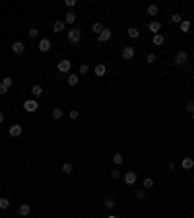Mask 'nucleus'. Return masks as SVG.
Returning <instances> with one entry per match:
<instances>
[{
	"label": "nucleus",
	"mask_w": 194,
	"mask_h": 218,
	"mask_svg": "<svg viewBox=\"0 0 194 218\" xmlns=\"http://www.w3.org/2000/svg\"><path fill=\"white\" fill-rule=\"evenodd\" d=\"M64 27H66V24L64 21H54V25H53V30H54V33H60V31H64Z\"/></svg>",
	"instance_id": "16"
},
{
	"label": "nucleus",
	"mask_w": 194,
	"mask_h": 218,
	"mask_svg": "<svg viewBox=\"0 0 194 218\" xmlns=\"http://www.w3.org/2000/svg\"><path fill=\"white\" fill-rule=\"evenodd\" d=\"M27 35H29L31 39H35V37H37V35H39V31H37V30H35V27H33V30H29V31H27Z\"/></svg>",
	"instance_id": "36"
},
{
	"label": "nucleus",
	"mask_w": 194,
	"mask_h": 218,
	"mask_svg": "<svg viewBox=\"0 0 194 218\" xmlns=\"http://www.w3.org/2000/svg\"><path fill=\"white\" fill-rule=\"evenodd\" d=\"M8 207H10V201L2 197V199H0V208H2V210H6V208H8Z\"/></svg>",
	"instance_id": "31"
},
{
	"label": "nucleus",
	"mask_w": 194,
	"mask_h": 218,
	"mask_svg": "<svg viewBox=\"0 0 194 218\" xmlns=\"http://www.w3.org/2000/svg\"><path fill=\"white\" fill-rule=\"evenodd\" d=\"M113 162H114V164H117V166H120V164H123V162H124V158H123V154H114V156H113Z\"/></svg>",
	"instance_id": "27"
},
{
	"label": "nucleus",
	"mask_w": 194,
	"mask_h": 218,
	"mask_svg": "<svg viewBox=\"0 0 194 218\" xmlns=\"http://www.w3.org/2000/svg\"><path fill=\"white\" fill-rule=\"evenodd\" d=\"M111 177H113V179H119V177H120V171H119V170H113V171H111Z\"/></svg>",
	"instance_id": "38"
},
{
	"label": "nucleus",
	"mask_w": 194,
	"mask_h": 218,
	"mask_svg": "<svg viewBox=\"0 0 194 218\" xmlns=\"http://www.w3.org/2000/svg\"><path fill=\"white\" fill-rule=\"evenodd\" d=\"M76 21V14L74 12H66V21L64 24H74Z\"/></svg>",
	"instance_id": "23"
},
{
	"label": "nucleus",
	"mask_w": 194,
	"mask_h": 218,
	"mask_svg": "<svg viewBox=\"0 0 194 218\" xmlns=\"http://www.w3.org/2000/svg\"><path fill=\"white\" fill-rule=\"evenodd\" d=\"M105 218H117V216H114V214H109V216H105Z\"/></svg>",
	"instance_id": "42"
},
{
	"label": "nucleus",
	"mask_w": 194,
	"mask_h": 218,
	"mask_svg": "<svg viewBox=\"0 0 194 218\" xmlns=\"http://www.w3.org/2000/svg\"><path fill=\"white\" fill-rule=\"evenodd\" d=\"M0 187H2V185H0Z\"/></svg>",
	"instance_id": "43"
},
{
	"label": "nucleus",
	"mask_w": 194,
	"mask_h": 218,
	"mask_svg": "<svg viewBox=\"0 0 194 218\" xmlns=\"http://www.w3.org/2000/svg\"><path fill=\"white\" fill-rule=\"evenodd\" d=\"M62 115H64L62 109H60V107H54V109H53V113H51V117H53L54 121H60V119H62Z\"/></svg>",
	"instance_id": "14"
},
{
	"label": "nucleus",
	"mask_w": 194,
	"mask_h": 218,
	"mask_svg": "<svg viewBox=\"0 0 194 218\" xmlns=\"http://www.w3.org/2000/svg\"><path fill=\"white\" fill-rule=\"evenodd\" d=\"M29 212H31V207L27 205V202H24V205L19 207V210H18V214H19V216H27Z\"/></svg>",
	"instance_id": "12"
},
{
	"label": "nucleus",
	"mask_w": 194,
	"mask_h": 218,
	"mask_svg": "<svg viewBox=\"0 0 194 218\" xmlns=\"http://www.w3.org/2000/svg\"><path fill=\"white\" fill-rule=\"evenodd\" d=\"M188 30H190V21L188 20H183L181 21V31L183 33H188Z\"/></svg>",
	"instance_id": "20"
},
{
	"label": "nucleus",
	"mask_w": 194,
	"mask_h": 218,
	"mask_svg": "<svg viewBox=\"0 0 194 218\" xmlns=\"http://www.w3.org/2000/svg\"><path fill=\"white\" fill-rule=\"evenodd\" d=\"M136 181H138V173L136 171H126L124 173V183L126 185H134Z\"/></svg>",
	"instance_id": "4"
},
{
	"label": "nucleus",
	"mask_w": 194,
	"mask_h": 218,
	"mask_svg": "<svg viewBox=\"0 0 194 218\" xmlns=\"http://www.w3.org/2000/svg\"><path fill=\"white\" fill-rule=\"evenodd\" d=\"M192 168H194V160L188 156L183 158V170H192Z\"/></svg>",
	"instance_id": "13"
},
{
	"label": "nucleus",
	"mask_w": 194,
	"mask_h": 218,
	"mask_svg": "<svg viewBox=\"0 0 194 218\" xmlns=\"http://www.w3.org/2000/svg\"><path fill=\"white\" fill-rule=\"evenodd\" d=\"M155 61H157V57H155V53H149V55L146 57V62H148V64H153Z\"/></svg>",
	"instance_id": "28"
},
{
	"label": "nucleus",
	"mask_w": 194,
	"mask_h": 218,
	"mask_svg": "<svg viewBox=\"0 0 194 218\" xmlns=\"http://www.w3.org/2000/svg\"><path fill=\"white\" fill-rule=\"evenodd\" d=\"M148 14L149 16H157V14H159V8H157L155 4H152V6H148Z\"/></svg>",
	"instance_id": "24"
},
{
	"label": "nucleus",
	"mask_w": 194,
	"mask_h": 218,
	"mask_svg": "<svg viewBox=\"0 0 194 218\" xmlns=\"http://www.w3.org/2000/svg\"><path fill=\"white\" fill-rule=\"evenodd\" d=\"M24 109L27 113H35L39 109V103H37V99H27V101H24Z\"/></svg>",
	"instance_id": "3"
},
{
	"label": "nucleus",
	"mask_w": 194,
	"mask_h": 218,
	"mask_svg": "<svg viewBox=\"0 0 194 218\" xmlns=\"http://www.w3.org/2000/svg\"><path fill=\"white\" fill-rule=\"evenodd\" d=\"M12 51H14L16 55H24V53H25V45H24L21 41H14V43H12Z\"/></svg>",
	"instance_id": "5"
},
{
	"label": "nucleus",
	"mask_w": 194,
	"mask_h": 218,
	"mask_svg": "<svg viewBox=\"0 0 194 218\" xmlns=\"http://www.w3.org/2000/svg\"><path fill=\"white\" fill-rule=\"evenodd\" d=\"M2 84H4V86H6V88H12V84H14V80H12V78H10V76H6V78H4V80H2Z\"/></svg>",
	"instance_id": "32"
},
{
	"label": "nucleus",
	"mask_w": 194,
	"mask_h": 218,
	"mask_svg": "<svg viewBox=\"0 0 194 218\" xmlns=\"http://www.w3.org/2000/svg\"><path fill=\"white\" fill-rule=\"evenodd\" d=\"M70 68H72V62L68 59H64V61L58 62V72H64V74H66V72H70Z\"/></svg>",
	"instance_id": "7"
},
{
	"label": "nucleus",
	"mask_w": 194,
	"mask_h": 218,
	"mask_svg": "<svg viewBox=\"0 0 194 218\" xmlns=\"http://www.w3.org/2000/svg\"><path fill=\"white\" fill-rule=\"evenodd\" d=\"M39 51L41 53H49V51H51V41H49L47 37L39 41Z\"/></svg>",
	"instance_id": "9"
},
{
	"label": "nucleus",
	"mask_w": 194,
	"mask_h": 218,
	"mask_svg": "<svg viewBox=\"0 0 194 218\" xmlns=\"http://www.w3.org/2000/svg\"><path fill=\"white\" fill-rule=\"evenodd\" d=\"M114 205H117V201H114V197H107V199H105V207H107V208H113Z\"/></svg>",
	"instance_id": "26"
},
{
	"label": "nucleus",
	"mask_w": 194,
	"mask_h": 218,
	"mask_svg": "<svg viewBox=\"0 0 194 218\" xmlns=\"http://www.w3.org/2000/svg\"><path fill=\"white\" fill-rule=\"evenodd\" d=\"M21 133H24L21 125H12V127H10V136H14V139H16V136H19Z\"/></svg>",
	"instance_id": "11"
},
{
	"label": "nucleus",
	"mask_w": 194,
	"mask_h": 218,
	"mask_svg": "<svg viewBox=\"0 0 194 218\" xmlns=\"http://www.w3.org/2000/svg\"><path fill=\"white\" fill-rule=\"evenodd\" d=\"M152 187H153V179H152V177L144 179V189H152Z\"/></svg>",
	"instance_id": "30"
},
{
	"label": "nucleus",
	"mask_w": 194,
	"mask_h": 218,
	"mask_svg": "<svg viewBox=\"0 0 194 218\" xmlns=\"http://www.w3.org/2000/svg\"><path fill=\"white\" fill-rule=\"evenodd\" d=\"M78 82H80V76L78 74H68V84L70 86H76Z\"/></svg>",
	"instance_id": "19"
},
{
	"label": "nucleus",
	"mask_w": 194,
	"mask_h": 218,
	"mask_svg": "<svg viewBox=\"0 0 194 218\" xmlns=\"http://www.w3.org/2000/svg\"><path fill=\"white\" fill-rule=\"evenodd\" d=\"M82 39V30L80 27H72V30H68V41L72 43V45H78Z\"/></svg>",
	"instance_id": "2"
},
{
	"label": "nucleus",
	"mask_w": 194,
	"mask_h": 218,
	"mask_svg": "<svg viewBox=\"0 0 194 218\" xmlns=\"http://www.w3.org/2000/svg\"><path fill=\"white\" fill-rule=\"evenodd\" d=\"M186 109H188V113H190V115L194 113V99H190L188 103H186Z\"/></svg>",
	"instance_id": "35"
},
{
	"label": "nucleus",
	"mask_w": 194,
	"mask_h": 218,
	"mask_svg": "<svg viewBox=\"0 0 194 218\" xmlns=\"http://www.w3.org/2000/svg\"><path fill=\"white\" fill-rule=\"evenodd\" d=\"M0 123H4V113L0 111Z\"/></svg>",
	"instance_id": "41"
},
{
	"label": "nucleus",
	"mask_w": 194,
	"mask_h": 218,
	"mask_svg": "<svg viewBox=\"0 0 194 218\" xmlns=\"http://www.w3.org/2000/svg\"><path fill=\"white\" fill-rule=\"evenodd\" d=\"M8 90H10V88H6V86H4L2 82H0V96H4V93H8Z\"/></svg>",
	"instance_id": "37"
},
{
	"label": "nucleus",
	"mask_w": 194,
	"mask_h": 218,
	"mask_svg": "<svg viewBox=\"0 0 194 218\" xmlns=\"http://www.w3.org/2000/svg\"><path fill=\"white\" fill-rule=\"evenodd\" d=\"M72 170H74V168H72L70 162H64L62 164V173H66V175H68V173H72Z\"/></svg>",
	"instance_id": "22"
},
{
	"label": "nucleus",
	"mask_w": 194,
	"mask_h": 218,
	"mask_svg": "<svg viewBox=\"0 0 194 218\" xmlns=\"http://www.w3.org/2000/svg\"><path fill=\"white\" fill-rule=\"evenodd\" d=\"M64 4H66L68 8H72V6H76V0H66V2H64Z\"/></svg>",
	"instance_id": "40"
},
{
	"label": "nucleus",
	"mask_w": 194,
	"mask_h": 218,
	"mask_svg": "<svg viewBox=\"0 0 194 218\" xmlns=\"http://www.w3.org/2000/svg\"><path fill=\"white\" fill-rule=\"evenodd\" d=\"M120 55H123V59H124V61H130V59H134L136 51H134V47H124Z\"/></svg>",
	"instance_id": "6"
},
{
	"label": "nucleus",
	"mask_w": 194,
	"mask_h": 218,
	"mask_svg": "<svg viewBox=\"0 0 194 218\" xmlns=\"http://www.w3.org/2000/svg\"><path fill=\"white\" fill-rule=\"evenodd\" d=\"M148 30L152 31L153 35H157L159 33V30H161V21H157V20H153V21H149V25H148Z\"/></svg>",
	"instance_id": "8"
},
{
	"label": "nucleus",
	"mask_w": 194,
	"mask_h": 218,
	"mask_svg": "<svg viewBox=\"0 0 194 218\" xmlns=\"http://www.w3.org/2000/svg\"><path fill=\"white\" fill-rule=\"evenodd\" d=\"M171 21H173V24H181V21H183V18H181V14H173V16H171Z\"/></svg>",
	"instance_id": "29"
},
{
	"label": "nucleus",
	"mask_w": 194,
	"mask_h": 218,
	"mask_svg": "<svg viewBox=\"0 0 194 218\" xmlns=\"http://www.w3.org/2000/svg\"><path fill=\"white\" fill-rule=\"evenodd\" d=\"M103 30H105V27H103L101 24H93V25H91V31L95 33V35H99V33H101Z\"/></svg>",
	"instance_id": "25"
},
{
	"label": "nucleus",
	"mask_w": 194,
	"mask_h": 218,
	"mask_svg": "<svg viewBox=\"0 0 194 218\" xmlns=\"http://www.w3.org/2000/svg\"><path fill=\"white\" fill-rule=\"evenodd\" d=\"M165 43V37L161 33H157V35H153V45H163Z\"/></svg>",
	"instance_id": "21"
},
{
	"label": "nucleus",
	"mask_w": 194,
	"mask_h": 218,
	"mask_svg": "<svg viewBox=\"0 0 194 218\" xmlns=\"http://www.w3.org/2000/svg\"><path fill=\"white\" fill-rule=\"evenodd\" d=\"M128 37H132V39H138V37H140V31H138V27H128Z\"/></svg>",
	"instance_id": "18"
},
{
	"label": "nucleus",
	"mask_w": 194,
	"mask_h": 218,
	"mask_svg": "<svg viewBox=\"0 0 194 218\" xmlns=\"http://www.w3.org/2000/svg\"><path fill=\"white\" fill-rule=\"evenodd\" d=\"M186 62H188V53H186V51H177L175 57H173V64H177V66H184Z\"/></svg>",
	"instance_id": "1"
},
{
	"label": "nucleus",
	"mask_w": 194,
	"mask_h": 218,
	"mask_svg": "<svg viewBox=\"0 0 194 218\" xmlns=\"http://www.w3.org/2000/svg\"><path fill=\"white\" fill-rule=\"evenodd\" d=\"M97 39H99V41H101V43H105V41H109V39H111V30H109V27H105V30H103L101 33H99V35H97Z\"/></svg>",
	"instance_id": "10"
},
{
	"label": "nucleus",
	"mask_w": 194,
	"mask_h": 218,
	"mask_svg": "<svg viewBox=\"0 0 194 218\" xmlns=\"http://www.w3.org/2000/svg\"><path fill=\"white\" fill-rule=\"evenodd\" d=\"M88 72H89V66H88V64H80V74H82V76H85Z\"/></svg>",
	"instance_id": "33"
},
{
	"label": "nucleus",
	"mask_w": 194,
	"mask_h": 218,
	"mask_svg": "<svg viewBox=\"0 0 194 218\" xmlns=\"http://www.w3.org/2000/svg\"><path fill=\"white\" fill-rule=\"evenodd\" d=\"M93 72H95V76H103L105 72H107V66H105V64H95Z\"/></svg>",
	"instance_id": "15"
},
{
	"label": "nucleus",
	"mask_w": 194,
	"mask_h": 218,
	"mask_svg": "<svg viewBox=\"0 0 194 218\" xmlns=\"http://www.w3.org/2000/svg\"><path fill=\"white\" fill-rule=\"evenodd\" d=\"M80 117V111L78 109H70V119H78Z\"/></svg>",
	"instance_id": "34"
},
{
	"label": "nucleus",
	"mask_w": 194,
	"mask_h": 218,
	"mask_svg": "<svg viewBox=\"0 0 194 218\" xmlns=\"http://www.w3.org/2000/svg\"><path fill=\"white\" fill-rule=\"evenodd\" d=\"M136 197H138V199H146V191H136Z\"/></svg>",
	"instance_id": "39"
},
{
	"label": "nucleus",
	"mask_w": 194,
	"mask_h": 218,
	"mask_svg": "<svg viewBox=\"0 0 194 218\" xmlns=\"http://www.w3.org/2000/svg\"><path fill=\"white\" fill-rule=\"evenodd\" d=\"M31 93H33V99H35V98H39V96H43V88H41L39 84H35L33 88H31Z\"/></svg>",
	"instance_id": "17"
}]
</instances>
